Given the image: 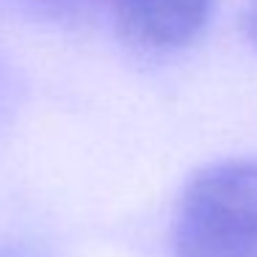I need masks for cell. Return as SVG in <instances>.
I'll use <instances>...</instances> for the list:
<instances>
[{"instance_id":"cell-1","label":"cell","mask_w":257,"mask_h":257,"mask_svg":"<svg viewBox=\"0 0 257 257\" xmlns=\"http://www.w3.org/2000/svg\"><path fill=\"white\" fill-rule=\"evenodd\" d=\"M172 251L174 257H257V161L207 163L185 183Z\"/></svg>"},{"instance_id":"cell-2","label":"cell","mask_w":257,"mask_h":257,"mask_svg":"<svg viewBox=\"0 0 257 257\" xmlns=\"http://www.w3.org/2000/svg\"><path fill=\"white\" fill-rule=\"evenodd\" d=\"M216 0H108L119 36L144 53L188 47L205 31Z\"/></svg>"},{"instance_id":"cell-3","label":"cell","mask_w":257,"mask_h":257,"mask_svg":"<svg viewBox=\"0 0 257 257\" xmlns=\"http://www.w3.org/2000/svg\"><path fill=\"white\" fill-rule=\"evenodd\" d=\"M39 3L58 17H86L100 9H108V0H39Z\"/></svg>"},{"instance_id":"cell-4","label":"cell","mask_w":257,"mask_h":257,"mask_svg":"<svg viewBox=\"0 0 257 257\" xmlns=\"http://www.w3.org/2000/svg\"><path fill=\"white\" fill-rule=\"evenodd\" d=\"M243 20H246V31H249L251 42L257 45V0H246V12H243Z\"/></svg>"},{"instance_id":"cell-5","label":"cell","mask_w":257,"mask_h":257,"mask_svg":"<svg viewBox=\"0 0 257 257\" xmlns=\"http://www.w3.org/2000/svg\"><path fill=\"white\" fill-rule=\"evenodd\" d=\"M0 257H39L36 251L25 249V246H0Z\"/></svg>"},{"instance_id":"cell-6","label":"cell","mask_w":257,"mask_h":257,"mask_svg":"<svg viewBox=\"0 0 257 257\" xmlns=\"http://www.w3.org/2000/svg\"><path fill=\"white\" fill-rule=\"evenodd\" d=\"M6 91H9V86H6V78H3V69H0V116L6 111Z\"/></svg>"}]
</instances>
